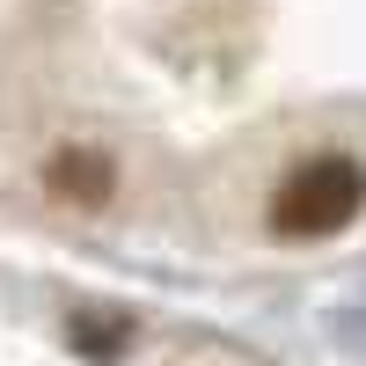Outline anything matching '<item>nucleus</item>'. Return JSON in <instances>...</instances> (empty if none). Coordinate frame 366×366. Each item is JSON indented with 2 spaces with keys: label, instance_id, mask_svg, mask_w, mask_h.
Segmentation results:
<instances>
[{
  "label": "nucleus",
  "instance_id": "2",
  "mask_svg": "<svg viewBox=\"0 0 366 366\" xmlns=\"http://www.w3.org/2000/svg\"><path fill=\"white\" fill-rule=\"evenodd\" d=\"M51 183H59L66 198H103V191H110V169H103L96 154H59V162H51Z\"/></svg>",
  "mask_w": 366,
  "mask_h": 366
},
{
  "label": "nucleus",
  "instance_id": "3",
  "mask_svg": "<svg viewBox=\"0 0 366 366\" xmlns=\"http://www.w3.org/2000/svg\"><path fill=\"white\" fill-rule=\"evenodd\" d=\"M74 345H81V352H103V359H110L117 345H125V330H117V322H74Z\"/></svg>",
  "mask_w": 366,
  "mask_h": 366
},
{
  "label": "nucleus",
  "instance_id": "1",
  "mask_svg": "<svg viewBox=\"0 0 366 366\" xmlns=\"http://www.w3.org/2000/svg\"><path fill=\"white\" fill-rule=\"evenodd\" d=\"M359 205H366V169L345 162V154H315V162H300L279 183L271 227H279V234H337Z\"/></svg>",
  "mask_w": 366,
  "mask_h": 366
}]
</instances>
